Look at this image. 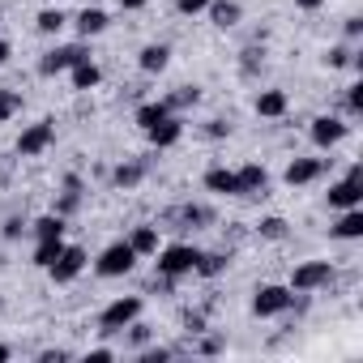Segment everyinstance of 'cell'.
Masks as SVG:
<instances>
[{"mask_svg":"<svg viewBox=\"0 0 363 363\" xmlns=\"http://www.w3.org/2000/svg\"><path fill=\"white\" fill-rule=\"evenodd\" d=\"M0 308H5V299H0Z\"/></svg>","mask_w":363,"mask_h":363,"instance_id":"obj_48","label":"cell"},{"mask_svg":"<svg viewBox=\"0 0 363 363\" xmlns=\"http://www.w3.org/2000/svg\"><path fill=\"white\" fill-rule=\"evenodd\" d=\"M65 22H69V18H65L60 9H43V13L35 18V26H39V35H60V30H65Z\"/></svg>","mask_w":363,"mask_h":363,"instance_id":"obj_27","label":"cell"},{"mask_svg":"<svg viewBox=\"0 0 363 363\" xmlns=\"http://www.w3.org/2000/svg\"><path fill=\"white\" fill-rule=\"evenodd\" d=\"M52 141H56V120H39V124H30V128L18 137V154H22V158H35V154H43Z\"/></svg>","mask_w":363,"mask_h":363,"instance_id":"obj_7","label":"cell"},{"mask_svg":"<svg viewBox=\"0 0 363 363\" xmlns=\"http://www.w3.org/2000/svg\"><path fill=\"white\" fill-rule=\"evenodd\" d=\"M346 107H350L354 116L363 111V86H350V94H346Z\"/></svg>","mask_w":363,"mask_h":363,"instance_id":"obj_36","label":"cell"},{"mask_svg":"<svg viewBox=\"0 0 363 363\" xmlns=\"http://www.w3.org/2000/svg\"><path fill=\"white\" fill-rule=\"evenodd\" d=\"M184 223H210V210L206 206H184Z\"/></svg>","mask_w":363,"mask_h":363,"instance_id":"obj_33","label":"cell"},{"mask_svg":"<svg viewBox=\"0 0 363 363\" xmlns=\"http://www.w3.org/2000/svg\"><path fill=\"white\" fill-rule=\"evenodd\" d=\"M179 137H184V120H179V116H167V120H158V124L150 128V141H154L158 150H167V145H175Z\"/></svg>","mask_w":363,"mask_h":363,"instance_id":"obj_14","label":"cell"},{"mask_svg":"<svg viewBox=\"0 0 363 363\" xmlns=\"http://www.w3.org/2000/svg\"><path fill=\"white\" fill-rule=\"evenodd\" d=\"M82 269H86V248H77V244H65V252H60V257L48 265L52 282H73Z\"/></svg>","mask_w":363,"mask_h":363,"instance_id":"obj_8","label":"cell"},{"mask_svg":"<svg viewBox=\"0 0 363 363\" xmlns=\"http://www.w3.org/2000/svg\"><path fill=\"white\" fill-rule=\"evenodd\" d=\"M0 18H5V9H0Z\"/></svg>","mask_w":363,"mask_h":363,"instance_id":"obj_49","label":"cell"},{"mask_svg":"<svg viewBox=\"0 0 363 363\" xmlns=\"http://www.w3.org/2000/svg\"><path fill=\"white\" fill-rule=\"evenodd\" d=\"M175 9L184 13V18H197V13H206V9H210V0H175Z\"/></svg>","mask_w":363,"mask_h":363,"instance_id":"obj_31","label":"cell"},{"mask_svg":"<svg viewBox=\"0 0 363 363\" xmlns=\"http://www.w3.org/2000/svg\"><path fill=\"white\" fill-rule=\"evenodd\" d=\"M141 359H145V363H162V359H171V350H162V346H158V350H141Z\"/></svg>","mask_w":363,"mask_h":363,"instance_id":"obj_39","label":"cell"},{"mask_svg":"<svg viewBox=\"0 0 363 363\" xmlns=\"http://www.w3.org/2000/svg\"><path fill=\"white\" fill-rule=\"evenodd\" d=\"M350 56H354V52L337 43V48H329V56H325V60H329V69H346V65H350Z\"/></svg>","mask_w":363,"mask_h":363,"instance_id":"obj_30","label":"cell"},{"mask_svg":"<svg viewBox=\"0 0 363 363\" xmlns=\"http://www.w3.org/2000/svg\"><path fill=\"white\" fill-rule=\"evenodd\" d=\"M111 179H116V189H137L141 179H145V167H141V162H120V167L111 171Z\"/></svg>","mask_w":363,"mask_h":363,"instance_id":"obj_22","label":"cell"},{"mask_svg":"<svg viewBox=\"0 0 363 363\" xmlns=\"http://www.w3.org/2000/svg\"><path fill=\"white\" fill-rule=\"evenodd\" d=\"M133 265H137V252H133L128 240L107 244V248L99 252V261H94V269H99L103 278H124V274H133Z\"/></svg>","mask_w":363,"mask_h":363,"instance_id":"obj_3","label":"cell"},{"mask_svg":"<svg viewBox=\"0 0 363 363\" xmlns=\"http://www.w3.org/2000/svg\"><path fill=\"white\" fill-rule=\"evenodd\" d=\"M346 133H350V124H342L337 116H316V120H312V141H316L320 150H333Z\"/></svg>","mask_w":363,"mask_h":363,"instance_id":"obj_10","label":"cell"},{"mask_svg":"<svg viewBox=\"0 0 363 363\" xmlns=\"http://www.w3.org/2000/svg\"><path fill=\"white\" fill-rule=\"evenodd\" d=\"M0 65H9V43L0 39Z\"/></svg>","mask_w":363,"mask_h":363,"instance_id":"obj_45","label":"cell"},{"mask_svg":"<svg viewBox=\"0 0 363 363\" xmlns=\"http://www.w3.org/2000/svg\"><path fill=\"white\" fill-rule=\"evenodd\" d=\"M65 359H73L65 346H52V350H43V354H39V363H65Z\"/></svg>","mask_w":363,"mask_h":363,"instance_id":"obj_35","label":"cell"},{"mask_svg":"<svg viewBox=\"0 0 363 363\" xmlns=\"http://www.w3.org/2000/svg\"><path fill=\"white\" fill-rule=\"evenodd\" d=\"M329 282H333V265H329V261H308V265H299V269L291 274V291H299V295L320 291V286H329Z\"/></svg>","mask_w":363,"mask_h":363,"instance_id":"obj_6","label":"cell"},{"mask_svg":"<svg viewBox=\"0 0 363 363\" xmlns=\"http://www.w3.org/2000/svg\"><path fill=\"white\" fill-rule=\"evenodd\" d=\"M206 189L218 193V197H240V175L227 171V167H210L206 171Z\"/></svg>","mask_w":363,"mask_h":363,"instance_id":"obj_12","label":"cell"},{"mask_svg":"<svg viewBox=\"0 0 363 363\" xmlns=\"http://www.w3.org/2000/svg\"><path fill=\"white\" fill-rule=\"evenodd\" d=\"M227 265H231V257H227V252H201V261H197V274H201V278H218Z\"/></svg>","mask_w":363,"mask_h":363,"instance_id":"obj_25","label":"cell"},{"mask_svg":"<svg viewBox=\"0 0 363 363\" xmlns=\"http://www.w3.org/2000/svg\"><path fill=\"white\" fill-rule=\"evenodd\" d=\"M77 60H90V52H86V43H69V48H52L43 60H39V73L43 77H56V73H69Z\"/></svg>","mask_w":363,"mask_h":363,"instance_id":"obj_5","label":"cell"},{"mask_svg":"<svg viewBox=\"0 0 363 363\" xmlns=\"http://www.w3.org/2000/svg\"><path fill=\"white\" fill-rule=\"evenodd\" d=\"M69 73H73V90H94V86L103 82V69H99L94 60H77Z\"/></svg>","mask_w":363,"mask_h":363,"instance_id":"obj_18","label":"cell"},{"mask_svg":"<svg viewBox=\"0 0 363 363\" xmlns=\"http://www.w3.org/2000/svg\"><path fill=\"white\" fill-rule=\"evenodd\" d=\"M128 329H133V333H128V337H133V342H137V346H145V342H150V325H141V316H137V320H133V325H128Z\"/></svg>","mask_w":363,"mask_h":363,"instance_id":"obj_34","label":"cell"},{"mask_svg":"<svg viewBox=\"0 0 363 363\" xmlns=\"http://www.w3.org/2000/svg\"><path fill=\"white\" fill-rule=\"evenodd\" d=\"M30 227H35V240H65V218L60 214H43Z\"/></svg>","mask_w":363,"mask_h":363,"instance_id":"obj_23","label":"cell"},{"mask_svg":"<svg viewBox=\"0 0 363 363\" xmlns=\"http://www.w3.org/2000/svg\"><path fill=\"white\" fill-rule=\"evenodd\" d=\"M86 359H90V363H107V359H116V354H111V350H107V346H99V350H90V354H86Z\"/></svg>","mask_w":363,"mask_h":363,"instance_id":"obj_41","label":"cell"},{"mask_svg":"<svg viewBox=\"0 0 363 363\" xmlns=\"http://www.w3.org/2000/svg\"><path fill=\"white\" fill-rule=\"evenodd\" d=\"M167 60H171V48H167V43H145V48H141V56H137L141 73H162V69H167Z\"/></svg>","mask_w":363,"mask_h":363,"instance_id":"obj_16","label":"cell"},{"mask_svg":"<svg viewBox=\"0 0 363 363\" xmlns=\"http://www.w3.org/2000/svg\"><path fill=\"white\" fill-rule=\"evenodd\" d=\"M22 231H26L22 218H5V227H0V235H5V240H22Z\"/></svg>","mask_w":363,"mask_h":363,"instance_id":"obj_32","label":"cell"},{"mask_svg":"<svg viewBox=\"0 0 363 363\" xmlns=\"http://www.w3.org/2000/svg\"><path fill=\"white\" fill-rule=\"evenodd\" d=\"M286 90H261L257 94V116H265V120H278V116H286Z\"/></svg>","mask_w":363,"mask_h":363,"instance_id":"obj_17","label":"cell"},{"mask_svg":"<svg viewBox=\"0 0 363 363\" xmlns=\"http://www.w3.org/2000/svg\"><path fill=\"white\" fill-rule=\"evenodd\" d=\"M9 359H13V350H9L5 342H0V363H9Z\"/></svg>","mask_w":363,"mask_h":363,"instance_id":"obj_46","label":"cell"},{"mask_svg":"<svg viewBox=\"0 0 363 363\" xmlns=\"http://www.w3.org/2000/svg\"><path fill=\"white\" fill-rule=\"evenodd\" d=\"M240 5H235V0H210V18H214V26L218 30H231L235 22H240Z\"/></svg>","mask_w":363,"mask_h":363,"instance_id":"obj_20","label":"cell"},{"mask_svg":"<svg viewBox=\"0 0 363 363\" xmlns=\"http://www.w3.org/2000/svg\"><path fill=\"white\" fill-rule=\"evenodd\" d=\"M82 5H99V0H82Z\"/></svg>","mask_w":363,"mask_h":363,"instance_id":"obj_47","label":"cell"},{"mask_svg":"<svg viewBox=\"0 0 363 363\" xmlns=\"http://www.w3.org/2000/svg\"><path fill=\"white\" fill-rule=\"evenodd\" d=\"M60 252H65V240H39V244H35V265H39V269H48Z\"/></svg>","mask_w":363,"mask_h":363,"instance_id":"obj_26","label":"cell"},{"mask_svg":"<svg viewBox=\"0 0 363 363\" xmlns=\"http://www.w3.org/2000/svg\"><path fill=\"white\" fill-rule=\"evenodd\" d=\"M73 26H77V35H82V39H94V35H103V30H107V13H103L99 5H86V9L77 13V22H73Z\"/></svg>","mask_w":363,"mask_h":363,"instance_id":"obj_15","label":"cell"},{"mask_svg":"<svg viewBox=\"0 0 363 363\" xmlns=\"http://www.w3.org/2000/svg\"><path fill=\"white\" fill-rule=\"evenodd\" d=\"M257 231H261V240H286V218H278V214L274 218H261Z\"/></svg>","mask_w":363,"mask_h":363,"instance_id":"obj_29","label":"cell"},{"mask_svg":"<svg viewBox=\"0 0 363 363\" xmlns=\"http://www.w3.org/2000/svg\"><path fill=\"white\" fill-rule=\"evenodd\" d=\"M128 244H133L137 257H154V252H158V227H133Z\"/></svg>","mask_w":363,"mask_h":363,"instance_id":"obj_21","label":"cell"},{"mask_svg":"<svg viewBox=\"0 0 363 363\" xmlns=\"http://www.w3.org/2000/svg\"><path fill=\"white\" fill-rule=\"evenodd\" d=\"M206 133H210V137H227V133H231V124H223V120H210V124H206Z\"/></svg>","mask_w":363,"mask_h":363,"instance_id":"obj_38","label":"cell"},{"mask_svg":"<svg viewBox=\"0 0 363 363\" xmlns=\"http://www.w3.org/2000/svg\"><path fill=\"white\" fill-rule=\"evenodd\" d=\"M333 235L337 240H359L363 235V210L354 206V210H342V218L333 223Z\"/></svg>","mask_w":363,"mask_h":363,"instance_id":"obj_19","label":"cell"},{"mask_svg":"<svg viewBox=\"0 0 363 363\" xmlns=\"http://www.w3.org/2000/svg\"><path fill=\"white\" fill-rule=\"evenodd\" d=\"M201 350H206V354H218V350H223V342H218V337H206V342H201Z\"/></svg>","mask_w":363,"mask_h":363,"instance_id":"obj_43","label":"cell"},{"mask_svg":"<svg viewBox=\"0 0 363 363\" xmlns=\"http://www.w3.org/2000/svg\"><path fill=\"white\" fill-rule=\"evenodd\" d=\"M184 329H189V333H201V329H206V316H184Z\"/></svg>","mask_w":363,"mask_h":363,"instance_id":"obj_40","label":"cell"},{"mask_svg":"<svg viewBox=\"0 0 363 363\" xmlns=\"http://www.w3.org/2000/svg\"><path fill=\"white\" fill-rule=\"evenodd\" d=\"M167 116H171V107H167V103H141V107H137V124H141L145 133H150L158 120H167Z\"/></svg>","mask_w":363,"mask_h":363,"instance_id":"obj_24","label":"cell"},{"mask_svg":"<svg viewBox=\"0 0 363 363\" xmlns=\"http://www.w3.org/2000/svg\"><path fill=\"white\" fill-rule=\"evenodd\" d=\"M320 171H325V162H320V158H291V162H286V171H282V179L295 189V184H312Z\"/></svg>","mask_w":363,"mask_h":363,"instance_id":"obj_11","label":"cell"},{"mask_svg":"<svg viewBox=\"0 0 363 363\" xmlns=\"http://www.w3.org/2000/svg\"><path fill=\"white\" fill-rule=\"evenodd\" d=\"M295 5H299V9H303V13H316V9H320V5H325V0H295Z\"/></svg>","mask_w":363,"mask_h":363,"instance_id":"obj_42","label":"cell"},{"mask_svg":"<svg viewBox=\"0 0 363 363\" xmlns=\"http://www.w3.org/2000/svg\"><path fill=\"white\" fill-rule=\"evenodd\" d=\"M145 5H150V0H120V9H128V13L133 9H145Z\"/></svg>","mask_w":363,"mask_h":363,"instance_id":"obj_44","label":"cell"},{"mask_svg":"<svg viewBox=\"0 0 363 363\" xmlns=\"http://www.w3.org/2000/svg\"><path fill=\"white\" fill-rule=\"evenodd\" d=\"M363 35V18H346V39H359Z\"/></svg>","mask_w":363,"mask_h":363,"instance_id":"obj_37","label":"cell"},{"mask_svg":"<svg viewBox=\"0 0 363 363\" xmlns=\"http://www.w3.org/2000/svg\"><path fill=\"white\" fill-rule=\"evenodd\" d=\"M329 206H333V210H354V206H363V179H359V175L337 179V184L329 189Z\"/></svg>","mask_w":363,"mask_h":363,"instance_id":"obj_9","label":"cell"},{"mask_svg":"<svg viewBox=\"0 0 363 363\" xmlns=\"http://www.w3.org/2000/svg\"><path fill=\"white\" fill-rule=\"evenodd\" d=\"M18 111H22V94L18 90H0V124L13 120Z\"/></svg>","mask_w":363,"mask_h":363,"instance_id":"obj_28","label":"cell"},{"mask_svg":"<svg viewBox=\"0 0 363 363\" xmlns=\"http://www.w3.org/2000/svg\"><path fill=\"white\" fill-rule=\"evenodd\" d=\"M235 175H240V197H252V193H265V189H269V171H265L261 162H248V167H240Z\"/></svg>","mask_w":363,"mask_h":363,"instance_id":"obj_13","label":"cell"},{"mask_svg":"<svg viewBox=\"0 0 363 363\" xmlns=\"http://www.w3.org/2000/svg\"><path fill=\"white\" fill-rule=\"evenodd\" d=\"M137 316H141V299H137V295H120V299H111V303L99 312V329H103V333H124Z\"/></svg>","mask_w":363,"mask_h":363,"instance_id":"obj_2","label":"cell"},{"mask_svg":"<svg viewBox=\"0 0 363 363\" xmlns=\"http://www.w3.org/2000/svg\"><path fill=\"white\" fill-rule=\"evenodd\" d=\"M158 257V274L162 278H189V274H197V261H201V248H193V244H167L162 252H154Z\"/></svg>","mask_w":363,"mask_h":363,"instance_id":"obj_1","label":"cell"},{"mask_svg":"<svg viewBox=\"0 0 363 363\" xmlns=\"http://www.w3.org/2000/svg\"><path fill=\"white\" fill-rule=\"evenodd\" d=\"M295 303V291L291 286H257V295H252V312L257 316H282L286 308Z\"/></svg>","mask_w":363,"mask_h":363,"instance_id":"obj_4","label":"cell"}]
</instances>
